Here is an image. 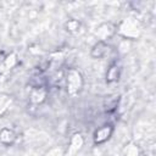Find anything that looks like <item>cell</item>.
<instances>
[{"label": "cell", "mask_w": 156, "mask_h": 156, "mask_svg": "<svg viewBox=\"0 0 156 156\" xmlns=\"http://www.w3.org/2000/svg\"><path fill=\"white\" fill-rule=\"evenodd\" d=\"M111 132H112L111 126H104V127L99 128V129L95 132V135H94L95 141H96V143H104L105 140L108 139V136L111 135Z\"/></svg>", "instance_id": "6da1fadb"}, {"label": "cell", "mask_w": 156, "mask_h": 156, "mask_svg": "<svg viewBox=\"0 0 156 156\" xmlns=\"http://www.w3.org/2000/svg\"><path fill=\"white\" fill-rule=\"evenodd\" d=\"M106 79H107V82H113V80H117L118 79V67L116 65H112L107 69Z\"/></svg>", "instance_id": "7a4b0ae2"}]
</instances>
